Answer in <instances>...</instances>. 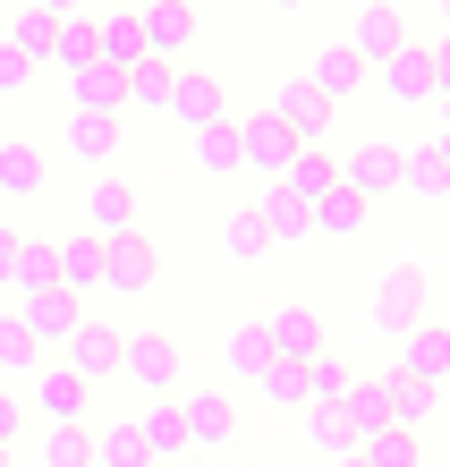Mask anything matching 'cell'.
Wrapping results in <instances>:
<instances>
[{
  "mask_svg": "<svg viewBox=\"0 0 450 467\" xmlns=\"http://www.w3.org/2000/svg\"><path fill=\"white\" fill-rule=\"evenodd\" d=\"M171 408H179V425H187V459H204V467L238 459V408H230L221 382H187Z\"/></svg>",
  "mask_w": 450,
  "mask_h": 467,
  "instance_id": "6da1fadb",
  "label": "cell"
},
{
  "mask_svg": "<svg viewBox=\"0 0 450 467\" xmlns=\"http://www.w3.org/2000/svg\"><path fill=\"white\" fill-rule=\"evenodd\" d=\"M120 382H136L145 400H179L187 391V348H179V332H128Z\"/></svg>",
  "mask_w": 450,
  "mask_h": 467,
  "instance_id": "7a4b0ae2",
  "label": "cell"
},
{
  "mask_svg": "<svg viewBox=\"0 0 450 467\" xmlns=\"http://www.w3.org/2000/svg\"><path fill=\"white\" fill-rule=\"evenodd\" d=\"M374 323H382L391 340L425 332V323H434V272L425 264H391L382 281H374Z\"/></svg>",
  "mask_w": 450,
  "mask_h": 467,
  "instance_id": "3957f363",
  "label": "cell"
},
{
  "mask_svg": "<svg viewBox=\"0 0 450 467\" xmlns=\"http://www.w3.org/2000/svg\"><path fill=\"white\" fill-rule=\"evenodd\" d=\"M9 315L26 323V340H35L43 357H60V348L77 340V323H86L94 306H86V297H68L60 281H51V289H26V297H17V306H9Z\"/></svg>",
  "mask_w": 450,
  "mask_h": 467,
  "instance_id": "277c9868",
  "label": "cell"
},
{
  "mask_svg": "<svg viewBox=\"0 0 450 467\" xmlns=\"http://www.w3.org/2000/svg\"><path fill=\"white\" fill-rule=\"evenodd\" d=\"M264 340H272V357H298V366H315V357L340 340V332H331V315L315 306V297H289V306H272V315H264Z\"/></svg>",
  "mask_w": 450,
  "mask_h": 467,
  "instance_id": "5b68a950",
  "label": "cell"
},
{
  "mask_svg": "<svg viewBox=\"0 0 450 467\" xmlns=\"http://www.w3.org/2000/svg\"><path fill=\"white\" fill-rule=\"evenodd\" d=\"M26 400H35L43 425H94V417H102V408H94V382H77L60 357H43V374L26 382Z\"/></svg>",
  "mask_w": 450,
  "mask_h": 467,
  "instance_id": "8992f818",
  "label": "cell"
},
{
  "mask_svg": "<svg viewBox=\"0 0 450 467\" xmlns=\"http://www.w3.org/2000/svg\"><path fill=\"white\" fill-rule=\"evenodd\" d=\"M331 161H340V187L357 204H382V196H400V145H331Z\"/></svg>",
  "mask_w": 450,
  "mask_h": 467,
  "instance_id": "52a82bcc",
  "label": "cell"
},
{
  "mask_svg": "<svg viewBox=\"0 0 450 467\" xmlns=\"http://www.w3.org/2000/svg\"><path fill=\"white\" fill-rule=\"evenodd\" d=\"M120 357H128V332H120V323H102V315H86V323H77V340L60 348V366L102 391V382H120Z\"/></svg>",
  "mask_w": 450,
  "mask_h": 467,
  "instance_id": "ba28073f",
  "label": "cell"
},
{
  "mask_svg": "<svg viewBox=\"0 0 450 467\" xmlns=\"http://www.w3.org/2000/svg\"><path fill=\"white\" fill-rule=\"evenodd\" d=\"M238 153H246V171H256L264 187H280V179H289V161H298L306 145H298V136L280 128L272 111H238Z\"/></svg>",
  "mask_w": 450,
  "mask_h": 467,
  "instance_id": "9c48e42d",
  "label": "cell"
},
{
  "mask_svg": "<svg viewBox=\"0 0 450 467\" xmlns=\"http://www.w3.org/2000/svg\"><path fill=\"white\" fill-rule=\"evenodd\" d=\"M153 272H162V246H153L145 230L102 238V297H145V289H153Z\"/></svg>",
  "mask_w": 450,
  "mask_h": 467,
  "instance_id": "30bf717a",
  "label": "cell"
},
{
  "mask_svg": "<svg viewBox=\"0 0 450 467\" xmlns=\"http://www.w3.org/2000/svg\"><path fill=\"white\" fill-rule=\"evenodd\" d=\"M171 119H179V128H195V136H204V128H230V119H238V111H230V86H221L213 68H187V60H179Z\"/></svg>",
  "mask_w": 450,
  "mask_h": 467,
  "instance_id": "8fae6325",
  "label": "cell"
},
{
  "mask_svg": "<svg viewBox=\"0 0 450 467\" xmlns=\"http://www.w3.org/2000/svg\"><path fill=\"white\" fill-rule=\"evenodd\" d=\"M264 111H272L280 128H289L298 145H331V119H340V111H331V102H323L315 86H306V77H280V94L264 102Z\"/></svg>",
  "mask_w": 450,
  "mask_h": 467,
  "instance_id": "7c38bea8",
  "label": "cell"
},
{
  "mask_svg": "<svg viewBox=\"0 0 450 467\" xmlns=\"http://www.w3.org/2000/svg\"><path fill=\"white\" fill-rule=\"evenodd\" d=\"M94 51H102V68H145L153 51H145V9H94Z\"/></svg>",
  "mask_w": 450,
  "mask_h": 467,
  "instance_id": "4fadbf2b",
  "label": "cell"
},
{
  "mask_svg": "<svg viewBox=\"0 0 450 467\" xmlns=\"http://www.w3.org/2000/svg\"><path fill=\"white\" fill-rule=\"evenodd\" d=\"M340 43L357 51V60H365V68H382V60H400V51H408L416 35H408V17H400V9H357Z\"/></svg>",
  "mask_w": 450,
  "mask_h": 467,
  "instance_id": "5bb4252c",
  "label": "cell"
},
{
  "mask_svg": "<svg viewBox=\"0 0 450 467\" xmlns=\"http://www.w3.org/2000/svg\"><path fill=\"white\" fill-rule=\"evenodd\" d=\"M51 43H60V0H43V9H9V17H0V51H17L26 68H43Z\"/></svg>",
  "mask_w": 450,
  "mask_h": 467,
  "instance_id": "9a60e30c",
  "label": "cell"
},
{
  "mask_svg": "<svg viewBox=\"0 0 450 467\" xmlns=\"http://www.w3.org/2000/svg\"><path fill=\"white\" fill-rule=\"evenodd\" d=\"M136 213H145V196H136V179H94V196H86V230L94 238H128L136 230Z\"/></svg>",
  "mask_w": 450,
  "mask_h": 467,
  "instance_id": "2e32d148",
  "label": "cell"
},
{
  "mask_svg": "<svg viewBox=\"0 0 450 467\" xmlns=\"http://www.w3.org/2000/svg\"><path fill=\"white\" fill-rule=\"evenodd\" d=\"M365 77H374V68H365V60H357L349 43H323L315 60H306V86H315V94L331 102V111H340L349 94H365Z\"/></svg>",
  "mask_w": 450,
  "mask_h": 467,
  "instance_id": "e0dca14e",
  "label": "cell"
},
{
  "mask_svg": "<svg viewBox=\"0 0 450 467\" xmlns=\"http://www.w3.org/2000/svg\"><path fill=\"white\" fill-rule=\"evenodd\" d=\"M374 77H382V94H391V102H434V94H442V68H434V43H408L400 60H382Z\"/></svg>",
  "mask_w": 450,
  "mask_h": 467,
  "instance_id": "ac0fdd59",
  "label": "cell"
},
{
  "mask_svg": "<svg viewBox=\"0 0 450 467\" xmlns=\"http://www.w3.org/2000/svg\"><path fill=\"white\" fill-rule=\"evenodd\" d=\"M391 391H400V366H365V374H357V391L340 400V417L357 425V442L391 425Z\"/></svg>",
  "mask_w": 450,
  "mask_h": 467,
  "instance_id": "d6986e66",
  "label": "cell"
},
{
  "mask_svg": "<svg viewBox=\"0 0 450 467\" xmlns=\"http://www.w3.org/2000/svg\"><path fill=\"white\" fill-rule=\"evenodd\" d=\"M43 179H51L43 145H26V136H0V196H9V204H35V196H43Z\"/></svg>",
  "mask_w": 450,
  "mask_h": 467,
  "instance_id": "ffe728a7",
  "label": "cell"
},
{
  "mask_svg": "<svg viewBox=\"0 0 450 467\" xmlns=\"http://www.w3.org/2000/svg\"><path fill=\"white\" fill-rule=\"evenodd\" d=\"M400 374H408V382H425V391H434V382H450V323H442V315L425 323V332H408V340H400Z\"/></svg>",
  "mask_w": 450,
  "mask_h": 467,
  "instance_id": "44dd1931",
  "label": "cell"
},
{
  "mask_svg": "<svg viewBox=\"0 0 450 467\" xmlns=\"http://www.w3.org/2000/svg\"><path fill=\"white\" fill-rule=\"evenodd\" d=\"M136 442H145L153 467H179V459H187V425H179V408H171V400H145V408H136Z\"/></svg>",
  "mask_w": 450,
  "mask_h": 467,
  "instance_id": "7402d4cb",
  "label": "cell"
},
{
  "mask_svg": "<svg viewBox=\"0 0 450 467\" xmlns=\"http://www.w3.org/2000/svg\"><path fill=\"white\" fill-rule=\"evenodd\" d=\"M60 289L94 306V289H102V238L94 230H60Z\"/></svg>",
  "mask_w": 450,
  "mask_h": 467,
  "instance_id": "603a6c76",
  "label": "cell"
},
{
  "mask_svg": "<svg viewBox=\"0 0 450 467\" xmlns=\"http://www.w3.org/2000/svg\"><path fill=\"white\" fill-rule=\"evenodd\" d=\"M357 374H365V366H357V357H349L340 340H331V348L315 357V366H306V408H340V400L357 391Z\"/></svg>",
  "mask_w": 450,
  "mask_h": 467,
  "instance_id": "cb8c5ba5",
  "label": "cell"
},
{
  "mask_svg": "<svg viewBox=\"0 0 450 467\" xmlns=\"http://www.w3.org/2000/svg\"><path fill=\"white\" fill-rule=\"evenodd\" d=\"M187 43H195V9H179V0H153V9H145V51L179 68Z\"/></svg>",
  "mask_w": 450,
  "mask_h": 467,
  "instance_id": "d4e9b609",
  "label": "cell"
},
{
  "mask_svg": "<svg viewBox=\"0 0 450 467\" xmlns=\"http://www.w3.org/2000/svg\"><path fill=\"white\" fill-rule=\"evenodd\" d=\"M68 94H77V111H94V119H128V77L120 68H86V77H68Z\"/></svg>",
  "mask_w": 450,
  "mask_h": 467,
  "instance_id": "484cf974",
  "label": "cell"
},
{
  "mask_svg": "<svg viewBox=\"0 0 450 467\" xmlns=\"http://www.w3.org/2000/svg\"><path fill=\"white\" fill-rule=\"evenodd\" d=\"M280 187H289V196H298L306 213H315V204L331 196V187H340V161H331V145H306V153L289 161V179H280Z\"/></svg>",
  "mask_w": 450,
  "mask_h": 467,
  "instance_id": "4316f807",
  "label": "cell"
},
{
  "mask_svg": "<svg viewBox=\"0 0 450 467\" xmlns=\"http://www.w3.org/2000/svg\"><path fill=\"white\" fill-rule=\"evenodd\" d=\"M94 60H102V51H94V17H86V9H68V0H60V43H51V68L86 77Z\"/></svg>",
  "mask_w": 450,
  "mask_h": 467,
  "instance_id": "83f0119b",
  "label": "cell"
},
{
  "mask_svg": "<svg viewBox=\"0 0 450 467\" xmlns=\"http://www.w3.org/2000/svg\"><path fill=\"white\" fill-rule=\"evenodd\" d=\"M256 213H264V230H272V246H298V238H315V213H306L289 187H264L256 196Z\"/></svg>",
  "mask_w": 450,
  "mask_h": 467,
  "instance_id": "f1b7e54d",
  "label": "cell"
},
{
  "mask_svg": "<svg viewBox=\"0 0 450 467\" xmlns=\"http://www.w3.org/2000/svg\"><path fill=\"white\" fill-rule=\"evenodd\" d=\"M68 153L102 179V161L120 153V119H94V111H68Z\"/></svg>",
  "mask_w": 450,
  "mask_h": 467,
  "instance_id": "f546056e",
  "label": "cell"
},
{
  "mask_svg": "<svg viewBox=\"0 0 450 467\" xmlns=\"http://www.w3.org/2000/svg\"><path fill=\"white\" fill-rule=\"evenodd\" d=\"M35 467H94V425H43Z\"/></svg>",
  "mask_w": 450,
  "mask_h": 467,
  "instance_id": "4dcf8cb0",
  "label": "cell"
},
{
  "mask_svg": "<svg viewBox=\"0 0 450 467\" xmlns=\"http://www.w3.org/2000/svg\"><path fill=\"white\" fill-rule=\"evenodd\" d=\"M221 255H230V264H256V255H272V230H264V213H256V204L221 213Z\"/></svg>",
  "mask_w": 450,
  "mask_h": 467,
  "instance_id": "1f68e13d",
  "label": "cell"
},
{
  "mask_svg": "<svg viewBox=\"0 0 450 467\" xmlns=\"http://www.w3.org/2000/svg\"><path fill=\"white\" fill-rule=\"evenodd\" d=\"M94 467H153L136 442V417H94Z\"/></svg>",
  "mask_w": 450,
  "mask_h": 467,
  "instance_id": "d6a6232c",
  "label": "cell"
},
{
  "mask_svg": "<svg viewBox=\"0 0 450 467\" xmlns=\"http://www.w3.org/2000/svg\"><path fill=\"white\" fill-rule=\"evenodd\" d=\"M51 281H60V238L26 230V238H17V289H9V297H26V289H51Z\"/></svg>",
  "mask_w": 450,
  "mask_h": 467,
  "instance_id": "836d02e7",
  "label": "cell"
},
{
  "mask_svg": "<svg viewBox=\"0 0 450 467\" xmlns=\"http://www.w3.org/2000/svg\"><path fill=\"white\" fill-rule=\"evenodd\" d=\"M365 230H374V204H357L349 187H331L315 204V238H365Z\"/></svg>",
  "mask_w": 450,
  "mask_h": 467,
  "instance_id": "e575fe53",
  "label": "cell"
},
{
  "mask_svg": "<svg viewBox=\"0 0 450 467\" xmlns=\"http://www.w3.org/2000/svg\"><path fill=\"white\" fill-rule=\"evenodd\" d=\"M35 374H43V348L26 340V323H17V315H0V382L17 391V382H35Z\"/></svg>",
  "mask_w": 450,
  "mask_h": 467,
  "instance_id": "d590c367",
  "label": "cell"
},
{
  "mask_svg": "<svg viewBox=\"0 0 450 467\" xmlns=\"http://www.w3.org/2000/svg\"><path fill=\"white\" fill-rule=\"evenodd\" d=\"M357 467H425V442L400 433V425H382V433H365V442H357Z\"/></svg>",
  "mask_w": 450,
  "mask_h": 467,
  "instance_id": "8d00e7d4",
  "label": "cell"
},
{
  "mask_svg": "<svg viewBox=\"0 0 450 467\" xmlns=\"http://www.w3.org/2000/svg\"><path fill=\"white\" fill-rule=\"evenodd\" d=\"M400 187H408V196H450V171H442L434 136H425V145H400Z\"/></svg>",
  "mask_w": 450,
  "mask_h": 467,
  "instance_id": "74e56055",
  "label": "cell"
},
{
  "mask_svg": "<svg viewBox=\"0 0 450 467\" xmlns=\"http://www.w3.org/2000/svg\"><path fill=\"white\" fill-rule=\"evenodd\" d=\"M306 442H315L331 467H340V459H357V425L340 417V408H306Z\"/></svg>",
  "mask_w": 450,
  "mask_h": 467,
  "instance_id": "f35d334b",
  "label": "cell"
},
{
  "mask_svg": "<svg viewBox=\"0 0 450 467\" xmlns=\"http://www.w3.org/2000/svg\"><path fill=\"white\" fill-rule=\"evenodd\" d=\"M171 86H179V68H171V60L128 68V111H171Z\"/></svg>",
  "mask_w": 450,
  "mask_h": 467,
  "instance_id": "ab89813d",
  "label": "cell"
},
{
  "mask_svg": "<svg viewBox=\"0 0 450 467\" xmlns=\"http://www.w3.org/2000/svg\"><path fill=\"white\" fill-rule=\"evenodd\" d=\"M256 391L272 408H298V417H306V366H298V357H272V366L256 374Z\"/></svg>",
  "mask_w": 450,
  "mask_h": 467,
  "instance_id": "60d3db41",
  "label": "cell"
},
{
  "mask_svg": "<svg viewBox=\"0 0 450 467\" xmlns=\"http://www.w3.org/2000/svg\"><path fill=\"white\" fill-rule=\"evenodd\" d=\"M195 171H246V153H238V119L230 128H204V136H195Z\"/></svg>",
  "mask_w": 450,
  "mask_h": 467,
  "instance_id": "b9f144b4",
  "label": "cell"
},
{
  "mask_svg": "<svg viewBox=\"0 0 450 467\" xmlns=\"http://www.w3.org/2000/svg\"><path fill=\"white\" fill-rule=\"evenodd\" d=\"M391 425L425 442V425H434V391H425V382H408V374H400V391H391Z\"/></svg>",
  "mask_w": 450,
  "mask_h": 467,
  "instance_id": "7bdbcfd3",
  "label": "cell"
},
{
  "mask_svg": "<svg viewBox=\"0 0 450 467\" xmlns=\"http://www.w3.org/2000/svg\"><path fill=\"white\" fill-rule=\"evenodd\" d=\"M272 366V340H264V323H238V332H230V374L238 382H256Z\"/></svg>",
  "mask_w": 450,
  "mask_h": 467,
  "instance_id": "ee69618b",
  "label": "cell"
},
{
  "mask_svg": "<svg viewBox=\"0 0 450 467\" xmlns=\"http://www.w3.org/2000/svg\"><path fill=\"white\" fill-rule=\"evenodd\" d=\"M17 433H26V391L0 382V451H17Z\"/></svg>",
  "mask_w": 450,
  "mask_h": 467,
  "instance_id": "f6af8a7d",
  "label": "cell"
},
{
  "mask_svg": "<svg viewBox=\"0 0 450 467\" xmlns=\"http://www.w3.org/2000/svg\"><path fill=\"white\" fill-rule=\"evenodd\" d=\"M17 238H26L17 222H0V289H17Z\"/></svg>",
  "mask_w": 450,
  "mask_h": 467,
  "instance_id": "bcb514c9",
  "label": "cell"
},
{
  "mask_svg": "<svg viewBox=\"0 0 450 467\" xmlns=\"http://www.w3.org/2000/svg\"><path fill=\"white\" fill-rule=\"evenodd\" d=\"M26 86H35V68H26L17 51H0V94H26Z\"/></svg>",
  "mask_w": 450,
  "mask_h": 467,
  "instance_id": "7dc6e473",
  "label": "cell"
},
{
  "mask_svg": "<svg viewBox=\"0 0 450 467\" xmlns=\"http://www.w3.org/2000/svg\"><path fill=\"white\" fill-rule=\"evenodd\" d=\"M434 35H442V51H450V0H442V9H434Z\"/></svg>",
  "mask_w": 450,
  "mask_h": 467,
  "instance_id": "c3c4849f",
  "label": "cell"
},
{
  "mask_svg": "<svg viewBox=\"0 0 450 467\" xmlns=\"http://www.w3.org/2000/svg\"><path fill=\"white\" fill-rule=\"evenodd\" d=\"M434 111H442V136H450V86H442V94H434Z\"/></svg>",
  "mask_w": 450,
  "mask_h": 467,
  "instance_id": "681fc988",
  "label": "cell"
},
{
  "mask_svg": "<svg viewBox=\"0 0 450 467\" xmlns=\"http://www.w3.org/2000/svg\"><path fill=\"white\" fill-rule=\"evenodd\" d=\"M434 153H442V171H450V136H434Z\"/></svg>",
  "mask_w": 450,
  "mask_h": 467,
  "instance_id": "f907efd6",
  "label": "cell"
},
{
  "mask_svg": "<svg viewBox=\"0 0 450 467\" xmlns=\"http://www.w3.org/2000/svg\"><path fill=\"white\" fill-rule=\"evenodd\" d=\"M9 459H17V451H0V467H9Z\"/></svg>",
  "mask_w": 450,
  "mask_h": 467,
  "instance_id": "816d5d0a",
  "label": "cell"
},
{
  "mask_svg": "<svg viewBox=\"0 0 450 467\" xmlns=\"http://www.w3.org/2000/svg\"><path fill=\"white\" fill-rule=\"evenodd\" d=\"M221 467H246V459H221Z\"/></svg>",
  "mask_w": 450,
  "mask_h": 467,
  "instance_id": "f5cc1de1",
  "label": "cell"
},
{
  "mask_svg": "<svg viewBox=\"0 0 450 467\" xmlns=\"http://www.w3.org/2000/svg\"><path fill=\"white\" fill-rule=\"evenodd\" d=\"M340 467H357V459H340Z\"/></svg>",
  "mask_w": 450,
  "mask_h": 467,
  "instance_id": "db71d44e",
  "label": "cell"
}]
</instances>
